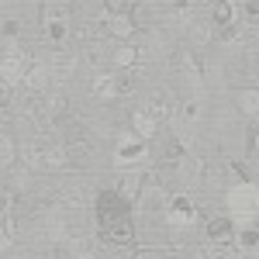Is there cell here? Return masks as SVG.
Returning a JSON list of instances; mask_svg holds the SVG:
<instances>
[{
	"label": "cell",
	"instance_id": "29",
	"mask_svg": "<svg viewBox=\"0 0 259 259\" xmlns=\"http://www.w3.org/2000/svg\"><path fill=\"white\" fill-rule=\"evenodd\" d=\"M135 90V76L132 73H124V76H118V97H124V94H132Z\"/></svg>",
	"mask_w": 259,
	"mask_h": 259
},
{
	"label": "cell",
	"instance_id": "6",
	"mask_svg": "<svg viewBox=\"0 0 259 259\" xmlns=\"http://www.w3.org/2000/svg\"><path fill=\"white\" fill-rule=\"evenodd\" d=\"M24 66H28V56H24L21 49L4 52V56H0V80L7 83V87L21 83V80H24Z\"/></svg>",
	"mask_w": 259,
	"mask_h": 259
},
{
	"label": "cell",
	"instance_id": "18",
	"mask_svg": "<svg viewBox=\"0 0 259 259\" xmlns=\"http://www.w3.org/2000/svg\"><path fill=\"white\" fill-rule=\"evenodd\" d=\"M118 197L121 200H128V204H135V197H139V190H142V177L139 173H121V180H118Z\"/></svg>",
	"mask_w": 259,
	"mask_h": 259
},
{
	"label": "cell",
	"instance_id": "30",
	"mask_svg": "<svg viewBox=\"0 0 259 259\" xmlns=\"http://www.w3.org/2000/svg\"><path fill=\"white\" fill-rule=\"evenodd\" d=\"M245 18L259 21V0H245Z\"/></svg>",
	"mask_w": 259,
	"mask_h": 259
},
{
	"label": "cell",
	"instance_id": "23",
	"mask_svg": "<svg viewBox=\"0 0 259 259\" xmlns=\"http://www.w3.org/2000/svg\"><path fill=\"white\" fill-rule=\"evenodd\" d=\"M139 0H104V11L107 14H132Z\"/></svg>",
	"mask_w": 259,
	"mask_h": 259
},
{
	"label": "cell",
	"instance_id": "12",
	"mask_svg": "<svg viewBox=\"0 0 259 259\" xmlns=\"http://www.w3.org/2000/svg\"><path fill=\"white\" fill-rule=\"evenodd\" d=\"M235 218L232 214H221V218H211L207 221V239L211 242H232L235 239Z\"/></svg>",
	"mask_w": 259,
	"mask_h": 259
},
{
	"label": "cell",
	"instance_id": "31",
	"mask_svg": "<svg viewBox=\"0 0 259 259\" xmlns=\"http://www.w3.org/2000/svg\"><path fill=\"white\" fill-rule=\"evenodd\" d=\"M7 100H11V87L0 80V107H7Z\"/></svg>",
	"mask_w": 259,
	"mask_h": 259
},
{
	"label": "cell",
	"instance_id": "15",
	"mask_svg": "<svg viewBox=\"0 0 259 259\" xmlns=\"http://www.w3.org/2000/svg\"><path fill=\"white\" fill-rule=\"evenodd\" d=\"M235 107L245 118H259V87H242L235 94Z\"/></svg>",
	"mask_w": 259,
	"mask_h": 259
},
{
	"label": "cell",
	"instance_id": "13",
	"mask_svg": "<svg viewBox=\"0 0 259 259\" xmlns=\"http://www.w3.org/2000/svg\"><path fill=\"white\" fill-rule=\"evenodd\" d=\"M235 18H239V11H235L232 0H214V4H211V24H214V28H225V31H228V28L235 24Z\"/></svg>",
	"mask_w": 259,
	"mask_h": 259
},
{
	"label": "cell",
	"instance_id": "8",
	"mask_svg": "<svg viewBox=\"0 0 259 259\" xmlns=\"http://www.w3.org/2000/svg\"><path fill=\"white\" fill-rule=\"evenodd\" d=\"M149 142H142V139H135V135H124V139L118 142V149H114V162L118 166H128V162H139L149 149H145Z\"/></svg>",
	"mask_w": 259,
	"mask_h": 259
},
{
	"label": "cell",
	"instance_id": "7",
	"mask_svg": "<svg viewBox=\"0 0 259 259\" xmlns=\"http://www.w3.org/2000/svg\"><path fill=\"white\" fill-rule=\"evenodd\" d=\"M49 80H52V76H49V66H45V62H28V66H24V87H28V94H31V97H45V87H49Z\"/></svg>",
	"mask_w": 259,
	"mask_h": 259
},
{
	"label": "cell",
	"instance_id": "4",
	"mask_svg": "<svg viewBox=\"0 0 259 259\" xmlns=\"http://www.w3.org/2000/svg\"><path fill=\"white\" fill-rule=\"evenodd\" d=\"M166 221H169L173 228H187V225H194V221H197V207H194V200L187 197V194H177V197H169Z\"/></svg>",
	"mask_w": 259,
	"mask_h": 259
},
{
	"label": "cell",
	"instance_id": "32",
	"mask_svg": "<svg viewBox=\"0 0 259 259\" xmlns=\"http://www.w3.org/2000/svg\"><path fill=\"white\" fill-rule=\"evenodd\" d=\"M249 149L259 156V128H252V135H249Z\"/></svg>",
	"mask_w": 259,
	"mask_h": 259
},
{
	"label": "cell",
	"instance_id": "3",
	"mask_svg": "<svg viewBox=\"0 0 259 259\" xmlns=\"http://www.w3.org/2000/svg\"><path fill=\"white\" fill-rule=\"evenodd\" d=\"M124 214H132V204L121 200L118 190H100L97 194V218H100V225H107V221H114V218H124Z\"/></svg>",
	"mask_w": 259,
	"mask_h": 259
},
{
	"label": "cell",
	"instance_id": "14",
	"mask_svg": "<svg viewBox=\"0 0 259 259\" xmlns=\"http://www.w3.org/2000/svg\"><path fill=\"white\" fill-rule=\"evenodd\" d=\"M139 59H142V52L132 45V41H121L118 49L111 52V62H114L118 69H124V73H132V69L139 66Z\"/></svg>",
	"mask_w": 259,
	"mask_h": 259
},
{
	"label": "cell",
	"instance_id": "21",
	"mask_svg": "<svg viewBox=\"0 0 259 259\" xmlns=\"http://www.w3.org/2000/svg\"><path fill=\"white\" fill-rule=\"evenodd\" d=\"M73 69H76V59H73V56H59L56 66L49 69V76H52L56 83H66L69 76H73Z\"/></svg>",
	"mask_w": 259,
	"mask_h": 259
},
{
	"label": "cell",
	"instance_id": "27",
	"mask_svg": "<svg viewBox=\"0 0 259 259\" xmlns=\"http://www.w3.org/2000/svg\"><path fill=\"white\" fill-rule=\"evenodd\" d=\"M18 31H21L18 21H4V24H0V38H4V41H14V38H18Z\"/></svg>",
	"mask_w": 259,
	"mask_h": 259
},
{
	"label": "cell",
	"instance_id": "22",
	"mask_svg": "<svg viewBox=\"0 0 259 259\" xmlns=\"http://www.w3.org/2000/svg\"><path fill=\"white\" fill-rule=\"evenodd\" d=\"M18 159V145L11 135H0V169H7V166H14Z\"/></svg>",
	"mask_w": 259,
	"mask_h": 259
},
{
	"label": "cell",
	"instance_id": "16",
	"mask_svg": "<svg viewBox=\"0 0 259 259\" xmlns=\"http://www.w3.org/2000/svg\"><path fill=\"white\" fill-rule=\"evenodd\" d=\"M66 162H69V156H66L62 145H45V149H38V166L41 169H62Z\"/></svg>",
	"mask_w": 259,
	"mask_h": 259
},
{
	"label": "cell",
	"instance_id": "2",
	"mask_svg": "<svg viewBox=\"0 0 259 259\" xmlns=\"http://www.w3.org/2000/svg\"><path fill=\"white\" fill-rule=\"evenodd\" d=\"M135 204H139L142 214H159V211L169 207V194L156 180H142V190H139V197H135Z\"/></svg>",
	"mask_w": 259,
	"mask_h": 259
},
{
	"label": "cell",
	"instance_id": "9",
	"mask_svg": "<svg viewBox=\"0 0 259 259\" xmlns=\"http://www.w3.org/2000/svg\"><path fill=\"white\" fill-rule=\"evenodd\" d=\"M128 124H132V135H135V139H142V142H152L156 135H159V121L152 118L149 111H132Z\"/></svg>",
	"mask_w": 259,
	"mask_h": 259
},
{
	"label": "cell",
	"instance_id": "19",
	"mask_svg": "<svg viewBox=\"0 0 259 259\" xmlns=\"http://www.w3.org/2000/svg\"><path fill=\"white\" fill-rule=\"evenodd\" d=\"M232 245H235V249H242V252H252V249H259V228H256V225H245L242 232H235Z\"/></svg>",
	"mask_w": 259,
	"mask_h": 259
},
{
	"label": "cell",
	"instance_id": "26",
	"mask_svg": "<svg viewBox=\"0 0 259 259\" xmlns=\"http://www.w3.org/2000/svg\"><path fill=\"white\" fill-rule=\"evenodd\" d=\"M180 114H183V121H197L200 118V104L197 100H183V104H180Z\"/></svg>",
	"mask_w": 259,
	"mask_h": 259
},
{
	"label": "cell",
	"instance_id": "20",
	"mask_svg": "<svg viewBox=\"0 0 259 259\" xmlns=\"http://www.w3.org/2000/svg\"><path fill=\"white\" fill-rule=\"evenodd\" d=\"M45 38H49L52 45H56V49H59L62 41L69 38V21H66V18H52L49 24H45Z\"/></svg>",
	"mask_w": 259,
	"mask_h": 259
},
{
	"label": "cell",
	"instance_id": "5",
	"mask_svg": "<svg viewBox=\"0 0 259 259\" xmlns=\"http://www.w3.org/2000/svg\"><path fill=\"white\" fill-rule=\"evenodd\" d=\"M100 228H104V239L114 242V245H135V239H139V232H135V221H132V214L107 221V225H100Z\"/></svg>",
	"mask_w": 259,
	"mask_h": 259
},
{
	"label": "cell",
	"instance_id": "25",
	"mask_svg": "<svg viewBox=\"0 0 259 259\" xmlns=\"http://www.w3.org/2000/svg\"><path fill=\"white\" fill-rule=\"evenodd\" d=\"M0 232L11 242L18 239V218H14V211H4V214H0Z\"/></svg>",
	"mask_w": 259,
	"mask_h": 259
},
{
	"label": "cell",
	"instance_id": "1",
	"mask_svg": "<svg viewBox=\"0 0 259 259\" xmlns=\"http://www.w3.org/2000/svg\"><path fill=\"white\" fill-rule=\"evenodd\" d=\"M225 200H228V214L235 221H249L259 214V187L252 183V180H242V183H235L228 194H225Z\"/></svg>",
	"mask_w": 259,
	"mask_h": 259
},
{
	"label": "cell",
	"instance_id": "24",
	"mask_svg": "<svg viewBox=\"0 0 259 259\" xmlns=\"http://www.w3.org/2000/svg\"><path fill=\"white\" fill-rule=\"evenodd\" d=\"M187 31H190V38L197 41V45H207L211 41V24H204V21H194Z\"/></svg>",
	"mask_w": 259,
	"mask_h": 259
},
{
	"label": "cell",
	"instance_id": "10",
	"mask_svg": "<svg viewBox=\"0 0 259 259\" xmlns=\"http://www.w3.org/2000/svg\"><path fill=\"white\" fill-rule=\"evenodd\" d=\"M145 111H149L156 121H166V118H173V114H177V100L169 97L166 90H152V94H149V107H145Z\"/></svg>",
	"mask_w": 259,
	"mask_h": 259
},
{
	"label": "cell",
	"instance_id": "28",
	"mask_svg": "<svg viewBox=\"0 0 259 259\" xmlns=\"http://www.w3.org/2000/svg\"><path fill=\"white\" fill-rule=\"evenodd\" d=\"M183 73H187V76H194V80L200 76V62H197V56H190V52L183 56Z\"/></svg>",
	"mask_w": 259,
	"mask_h": 259
},
{
	"label": "cell",
	"instance_id": "11",
	"mask_svg": "<svg viewBox=\"0 0 259 259\" xmlns=\"http://www.w3.org/2000/svg\"><path fill=\"white\" fill-rule=\"evenodd\" d=\"M107 35L111 38H121V41H132V35H135V18L132 14H107Z\"/></svg>",
	"mask_w": 259,
	"mask_h": 259
},
{
	"label": "cell",
	"instance_id": "33",
	"mask_svg": "<svg viewBox=\"0 0 259 259\" xmlns=\"http://www.w3.org/2000/svg\"><path fill=\"white\" fill-rule=\"evenodd\" d=\"M7 124H11V118H7V111L0 107V135H7Z\"/></svg>",
	"mask_w": 259,
	"mask_h": 259
},
{
	"label": "cell",
	"instance_id": "17",
	"mask_svg": "<svg viewBox=\"0 0 259 259\" xmlns=\"http://www.w3.org/2000/svg\"><path fill=\"white\" fill-rule=\"evenodd\" d=\"M90 90H94V97H97V100H114V97H118V76H111V73H97Z\"/></svg>",
	"mask_w": 259,
	"mask_h": 259
}]
</instances>
